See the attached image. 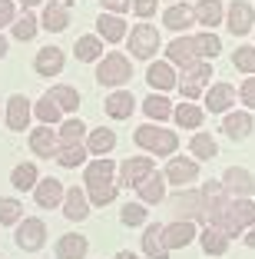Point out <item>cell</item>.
<instances>
[{
  "mask_svg": "<svg viewBox=\"0 0 255 259\" xmlns=\"http://www.w3.org/2000/svg\"><path fill=\"white\" fill-rule=\"evenodd\" d=\"M86 193L93 206H106L116 199V183H113V160H96L86 166Z\"/></svg>",
  "mask_w": 255,
  "mask_h": 259,
  "instance_id": "1",
  "label": "cell"
},
{
  "mask_svg": "<svg viewBox=\"0 0 255 259\" xmlns=\"http://www.w3.org/2000/svg\"><path fill=\"white\" fill-rule=\"evenodd\" d=\"M136 143L143 146V150H152L156 156H169V153H176V146H179V137H176L173 130L139 126L136 130Z\"/></svg>",
  "mask_w": 255,
  "mask_h": 259,
  "instance_id": "2",
  "label": "cell"
},
{
  "mask_svg": "<svg viewBox=\"0 0 255 259\" xmlns=\"http://www.w3.org/2000/svg\"><path fill=\"white\" fill-rule=\"evenodd\" d=\"M255 223V203L252 199H232L229 203V209H225V216H222V223H219V229H222L225 236H235L239 229H245V226H252Z\"/></svg>",
  "mask_w": 255,
  "mask_h": 259,
  "instance_id": "3",
  "label": "cell"
},
{
  "mask_svg": "<svg viewBox=\"0 0 255 259\" xmlns=\"http://www.w3.org/2000/svg\"><path fill=\"white\" fill-rule=\"evenodd\" d=\"M129 76H133V63L126 60L123 54H110L96 70V80L103 87H116V83H126Z\"/></svg>",
  "mask_w": 255,
  "mask_h": 259,
  "instance_id": "4",
  "label": "cell"
},
{
  "mask_svg": "<svg viewBox=\"0 0 255 259\" xmlns=\"http://www.w3.org/2000/svg\"><path fill=\"white\" fill-rule=\"evenodd\" d=\"M159 47V33L152 23H136L133 33H129V50H133V57H139V60H149L152 54H156Z\"/></svg>",
  "mask_w": 255,
  "mask_h": 259,
  "instance_id": "5",
  "label": "cell"
},
{
  "mask_svg": "<svg viewBox=\"0 0 255 259\" xmlns=\"http://www.w3.org/2000/svg\"><path fill=\"white\" fill-rule=\"evenodd\" d=\"M43 239H46V226H43V220H20V226H17V246L20 249H27V252H37L40 246H43Z\"/></svg>",
  "mask_w": 255,
  "mask_h": 259,
  "instance_id": "6",
  "label": "cell"
},
{
  "mask_svg": "<svg viewBox=\"0 0 255 259\" xmlns=\"http://www.w3.org/2000/svg\"><path fill=\"white\" fill-rule=\"evenodd\" d=\"M209 76H212V67L199 60L195 67H189V70H186V76H179V83H176V87H179V93H182V97L195 100L199 93H202V83L209 80Z\"/></svg>",
  "mask_w": 255,
  "mask_h": 259,
  "instance_id": "7",
  "label": "cell"
},
{
  "mask_svg": "<svg viewBox=\"0 0 255 259\" xmlns=\"http://www.w3.org/2000/svg\"><path fill=\"white\" fill-rule=\"evenodd\" d=\"M166 54H169V60H173V63H179L182 70L195 67V63L202 60V57H199V47H195V37H179V40H173V44L166 47Z\"/></svg>",
  "mask_w": 255,
  "mask_h": 259,
  "instance_id": "8",
  "label": "cell"
},
{
  "mask_svg": "<svg viewBox=\"0 0 255 259\" xmlns=\"http://www.w3.org/2000/svg\"><path fill=\"white\" fill-rule=\"evenodd\" d=\"M252 23H255V10L252 4H245V0H235L232 7H229V30L235 33V37H245L248 30H252Z\"/></svg>",
  "mask_w": 255,
  "mask_h": 259,
  "instance_id": "9",
  "label": "cell"
},
{
  "mask_svg": "<svg viewBox=\"0 0 255 259\" xmlns=\"http://www.w3.org/2000/svg\"><path fill=\"white\" fill-rule=\"evenodd\" d=\"M176 213H182V220H192V216H199V220L206 223V196L202 190H186L176 196Z\"/></svg>",
  "mask_w": 255,
  "mask_h": 259,
  "instance_id": "10",
  "label": "cell"
},
{
  "mask_svg": "<svg viewBox=\"0 0 255 259\" xmlns=\"http://www.w3.org/2000/svg\"><path fill=\"white\" fill-rule=\"evenodd\" d=\"M149 173H156L149 156H133V160H126V163L120 166V180H123L126 186H139Z\"/></svg>",
  "mask_w": 255,
  "mask_h": 259,
  "instance_id": "11",
  "label": "cell"
},
{
  "mask_svg": "<svg viewBox=\"0 0 255 259\" xmlns=\"http://www.w3.org/2000/svg\"><path fill=\"white\" fill-rule=\"evenodd\" d=\"M163 239L169 249H182V246H189L195 239V226L189 220H176L169 226H163Z\"/></svg>",
  "mask_w": 255,
  "mask_h": 259,
  "instance_id": "12",
  "label": "cell"
},
{
  "mask_svg": "<svg viewBox=\"0 0 255 259\" xmlns=\"http://www.w3.org/2000/svg\"><path fill=\"white\" fill-rule=\"evenodd\" d=\"M225 190L232 196H252L255 193V176L242 166H229L225 169Z\"/></svg>",
  "mask_w": 255,
  "mask_h": 259,
  "instance_id": "13",
  "label": "cell"
},
{
  "mask_svg": "<svg viewBox=\"0 0 255 259\" xmlns=\"http://www.w3.org/2000/svg\"><path fill=\"white\" fill-rule=\"evenodd\" d=\"M33 70L40 76H57L63 70V50L60 47H43L37 57H33Z\"/></svg>",
  "mask_w": 255,
  "mask_h": 259,
  "instance_id": "14",
  "label": "cell"
},
{
  "mask_svg": "<svg viewBox=\"0 0 255 259\" xmlns=\"http://www.w3.org/2000/svg\"><path fill=\"white\" fill-rule=\"evenodd\" d=\"M195 176H199V163H192V160H186V156H173L169 160V166H166V180L169 183H192Z\"/></svg>",
  "mask_w": 255,
  "mask_h": 259,
  "instance_id": "15",
  "label": "cell"
},
{
  "mask_svg": "<svg viewBox=\"0 0 255 259\" xmlns=\"http://www.w3.org/2000/svg\"><path fill=\"white\" fill-rule=\"evenodd\" d=\"M7 126L17 130V133L30 126V103H27V97H20V93L7 100Z\"/></svg>",
  "mask_w": 255,
  "mask_h": 259,
  "instance_id": "16",
  "label": "cell"
},
{
  "mask_svg": "<svg viewBox=\"0 0 255 259\" xmlns=\"http://www.w3.org/2000/svg\"><path fill=\"white\" fill-rule=\"evenodd\" d=\"M33 196H37V206H43V209H53V206L60 203L67 193H63V183H60V180L46 176V180H40V183H37Z\"/></svg>",
  "mask_w": 255,
  "mask_h": 259,
  "instance_id": "17",
  "label": "cell"
},
{
  "mask_svg": "<svg viewBox=\"0 0 255 259\" xmlns=\"http://www.w3.org/2000/svg\"><path fill=\"white\" fill-rule=\"evenodd\" d=\"M96 30H99V37H103V40L120 44V40L126 37V20H123V17H116V14H99Z\"/></svg>",
  "mask_w": 255,
  "mask_h": 259,
  "instance_id": "18",
  "label": "cell"
},
{
  "mask_svg": "<svg viewBox=\"0 0 255 259\" xmlns=\"http://www.w3.org/2000/svg\"><path fill=\"white\" fill-rule=\"evenodd\" d=\"M143 249L149 252L152 259H169V246H166V239H163V226H159V223H152L149 229H146L143 233Z\"/></svg>",
  "mask_w": 255,
  "mask_h": 259,
  "instance_id": "19",
  "label": "cell"
},
{
  "mask_svg": "<svg viewBox=\"0 0 255 259\" xmlns=\"http://www.w3.org/2000/svg\"><path fill=\"white\" fill-rule=\"evenodd\" d=\"M67 23H70V4H46L43 7V23L40 27L60 33V30H67Z\"/></svg>",
  "mask_w": 255,
  "mask_h": 259,
  "instance_id": "20",
  "label": "cell"
},
{
  "mask_svg": "<svg viewBox=\"0 0 255 259\" xmlns=\"http://www.w3.org/2000/svg\"><path fill=\"white\" fill-rule=\"evenodd\" d=\"M146 80H149V87H156V90H173V87L179 83V76L173 73V67H169V63H149Z\"/></svg>",
  "mask_w": 255,
  "mask_h": 259,
  "instance_id": "21",
  "label": "cell"
},
{
  "mask_svg": "<svg viewBox=\"0 0 255 259\" xmlns=\"http://www.w3.org/2000/svg\"><path fill=\"white\" fill-rule=\"evenodd\" d=\"M199 243H202V249L209 252V256H222V252L229 249V236H225L219 226H206L202 233H199Z\"/></svg>",
  "mask_w": 255,
  "mask_h": 259,
  "instance_id": "22",
  "label": "cell"
},
{
  "mask_svg": "<svg viewBox=\"0 0 255 259\" xmlns=\"http://www.w3.org/2000/svg\"><path fill=\"white\" fill-rule=\"evenodd\" d=\"M232 100H235V90L229 83H216L209 93H206V107L212 110V113H222V110L232 107Z\"/></svg>",
  "mask_w": 255,
  "mask_h": 259,
  "instance_id": "23",
  "label": "cell"
},
{
  "mask_svg": "<svg viewBox=\"0 0 255 259\" xmlns=\"http://www.w3.org/2000/svg\"><path fill=\"white\" fill-rule=\"evenodd\" d=\"M63 206H67V209H63V216H67V220H73V223H80V220H86V213H90V209H86V196H83V190H67V196H63Z\"/></svg>",
  "mask_w": 255,
  "mask_h": 259,
  "instance_id": "24",
  "label": "cell"
},
{
  "mask_svg": "<svg viewBox=\"0 0 255 259\" xmlns=\"http://www.w3.org/2000/svg\"><path fill=\"white\" fill-rule=\"evenodd\" d=\"M133 103L136 100L129 97V90H116V93H110V100H106V113H110L113 120H126V116L133 113Z\"/></svg>",
  "mask_w": 255,
  "mask_h": 259,
  "instance_id": "25",
  "label": "cell"
},
{
  "mask_svg": "<svg viewBox=\"0 0 255 259\" xmlns=\"http://www.w3.org/2000/svg\"><path fill=\"white\" fill-rule=\"evenodd\" d=\"M192 7H186V4H173V7L163 14V23L169 27V30H186L189 23H192Z\"/></svg>",
  "mask_w": 255,
  "mask_h": 259,
  "instance_id": "26",
  "label": "cell"
},
{
  "mask_svg": "<svg viewBox=\"0 0 255 259\" xmlns=\"http://www.w3.org/2000/svg\"><path fill=\"white\" fill-rule=\"evenodd\" d=\"M222 130H225V137H229V140H245L248 133H252V116H248V113H232V116H225Z\"/></svg>",
  "mask_w": 255,
  "mask_h": 259,
  "instance_id": "27",
  "label": "cell"
},
{
  "mask_svg": "<svg viewBox=\"0 0 255 259\" xmlns=\"http://www.w3.org/2000/svg\"><path fill=\"white\" fill-rule=\"evenodd\" d=\"M86 256V236H63L57 243V259H83Z\"/></svg>",
  "mask_w": 255,
  "mask_h": 259,
  "instance_id": "28",
  "label": "cell"
},
{
  "mask_svg": "<svg viewBox=\"0 0 255 259\" xmlns=\"http://www.w3.org/2000/svg\"><path fill=\"white\" fill-rule=\"evenodd\" d=\"M30 150L37 153V156H53L57 153V133L53 130H33L30 133Z\"/></svg>",
  "mask_w": 255,
  "mask_h": 259,
  "instance_id": "29",
  "label": "cell"
},
{
  "mask_svg": "<svg viewBox=\"0 0 255 259\" xmlns=\"http://www.w3.org/2000/svg\"><path fill=\"white\" fill-rule=\"evenodd\" d=\"M136 190H139V199H143V203H159V199L166 196V183H163L159 173H149Z\"/></svg>",
  "mask_w": 255,
  "mask_h": 259,
  "instance_id": "30",
  "label": "cell"
},
{
  "mask_svg": "<svg viewBox=\"0 0 255 259\" xmlns=\"http://www.w3.org/2000/svg\"><path fill=\"white\" fill-rule=\"evenodd\" d=\"M192 14H195L199 23L216 27V23H222V4H219V0H199V4L192 7Z\"/></svg>",
  "mask_w": 255,
  "mask_h": 259,
  "instance_id": "31",
  "label": "cell"
},
{
  "mask_svg": "<svg viewBox=\"0 0 255 259\" xmlns=\"http://www.w3.org/2000/svg\"><path fill=\"white\" fill-rule=\"evenodd\" d=\"M173 116L182 130H195V126H202V120H206V113L195 107V103H179V107L173 110Z\"/></svg>",
  "mask_w": 255,
  "mask_h": 259,
  "instance_id": "32",
  "label": "cell"
},
{
  "mask_svg": "<svg viewBox=\"0 0 255 259\" xmlns=\"http://www.w3.org/2000/svg\"><path fill=\"white\" fill-rule=\"evenodd\" d=\"M99 50H103V44H99V33H86V37L76 40V60H83V63L99 60Z\"/></svg>",
  "mask_w": 255,
  "mask_h": 259,
  "instance_id": "33",
  "label": "cell"
},
{
  "mask_svg": "<svg viewBox=\"0 0 255 259\" xmlns=\"http://www.w3.org/2000/svg\"><path fill=\"white\" fill-rule=\"evenodd\" d=\"M113 146H116V137H113V130H93L90 140H86V150L96 153V156H103V153H110Z\"/></svg>",
  "mask_w": 255,
  "mask_h": 259,
  "instance_id": "34",
  "label": "cell"
},
{
  "mask_svg": "<svg viewBox=\"0 0 255 259\" xmlns=\"http://www.w3.org/2000/svg\"><path fill=\"white\" fill-rule=\"evenodd\" d=\"M10 183H14L17 190H33V186L40 183L37 180V166H33V163H20V166L14 169V176H10Z\"/></svg>",
  "mask_w": 255,
  "mask_h": 259,
  "instance_id": "35",
  "label": "cell"
},
{
  "mask_svg": "<svg viewBox=\"0 0 255 259\" xmlns=\"http://www.w3.org/2000/svg\"><path fill=\"white\" fill-rule=\"evenodd\" d=\"M46 97H50L60 110H76V107H80V93H76L73 87H53Z\"/></svg>",
  "mask_w": 255,
  "mask_h": 259,
  "instance_id": "36",
  "label": "cell"
},
{
  "mask_svg": "<svg viewBox=\"0 0 255 259\" xmlns=\"http://www.w3.org/2000/svg\"><path fill=\"white\" fill-rule=\"evenodd\" d=\"M10 30H14L17 40H33V37H37V30H40V23H37V17H33V14H20V20L10 23Z\"/></svg>",
  "mask_w": 255,
  "mask_h": 259,
  "instance_id": "37",
  "label": "cell"
},
{
  "mask_svg": "<svg viewBox=\"0 0 255 259\" xmlns=\"http://www.w3.org/2000/svg\"><path fill=\"white\" fill-rule=\"evenodd\" d=\"M143 110H146L149 120H169V116H173V103H169L166 97H146Z\"/></svg>",
  "mask_w": 255,
  "mask_h": 259,
  "instance_id": "38",
  "label": "cell"
},
{
  "mask_svg": "<svg viewBox=\"0 0 255 259\" xmlns=\"http://www.w3.org/2000/svg\"><path fill=\"white\" fill-rule=\"evenodd\" d=\"M57 160H60V166H67V169L83 166V160H86V150H83L80 143H67L60 153H57Z\"/></svg>",
  "mask_w": 255,
  "mask_h": 259,
  "instance_id": "39",
  "label": "cell"
},
{
  "mask_svg": "<svg viewBox=\"0 0 255 259\" xmlns=\"http://www.w3.org/2000/svg\"><path fill=\"white\" fill-rule=\"evenodd\" d=\"M189 146H192V153L199 160H212V156H216V140H212L209 133H195Z\"/></svg>",
  "mask_w": 255,
  "mask_h": 259,
  "instance_id": "40",
  "label": "cell"
},
{
  "mask_svg": "<svg viewBox=\"0 0 255 259\" xmlns=\"http://www.w3.org/2000/svg\"><path fill=\"white\" fill-rule=\"evenodd\" d=\"M20 213H23V206L17 203V199H0V223H4V226H17V223H20Z\"/></svg>",
  "mask_w": 255,
  "mask_h": 259,
  "instance_id": "41",
  "label": "cell"
},
{
  "mask_svg": "<svg viewBox=\"0 0 255 259\" xmlns=\"http://www.w3.org/2000/svg\"><path fill=\"white\" fill-rule=\"evenodd\" d=\"M232 63L242 73H255V47H239L232 54Z\"/></svg>",
  "mask_w": 255,
  "mask_h": 259,
  "instance_id": "42",
  "label": "cell"
},
{
  "mask_svg": "<svg viewBox=\"0 0 255 259\" xmlns=\"http://www.w3.org/2000/svg\"><path fill=\"white\" fill-rule=\"evenodd\" d=\"M195 47H199V57H219L222 54V44H219L216 33H199V37H195Z\"/></svg>",
  "mask_w": 255,
  "mask_h": 259,
  "instance_id": "43",
  "label": "cell"
},
{
  "mask_svg": "<svg viewBox=\"0 0 255 259\" xmlns=\"http://www.w3.org/2000/svg\"><path fill=\"white\" fill-rule=\"evenodd\" d=\"M83 133H86V126H83L80 120H67V123L60 126V143H63V146H67V143H80Z\"/></svg>",
  "mask_w": 255,
  "mask_h": 259,
  "instance_id": "44",
  "label": "cell"
},
{
  "mask_svg": "<svg viewBox=\"0 0 255 259\" xmlns=\"http://www.w3.org/2000/svg\"><path fill=\"white\" fill-rule=\"evenodd\" d=\"M37 120L43 123V126H46V123H57V120H60V107H57L50 97H43L37 103Z\"/></svg>",
  "mask_w": 255,
  "mask_h": 259,
  "instance_id": "45",
  "label": "cell"
},
{
  "mask_svg": "<svg viewBox=\"0 0 255 259\" xmlns=\"http://www.w3.org/2000/svg\"><path fill=\"white\" fill-rule=\"evenodd\" d=\"M123 223H126V226H143V223H146L143 203H126V206H123Z\"/></svg>",
  "mask_w": 255,
  "mask_h": 259,
  "instance_id": "46",
  "label": "cell"
},
{
  "mask_svg": "<svg viewBox=\"0 0 255 259\" xmlns=\"http://www.w3.org/2000/svg\"><path fill=\"white\" fill-rule=\"evenodd\" d=\"M239 97H242V103H248V107L255 110V76H248L245 83H242V90H239Z\"/></svg>",
  "mask_w": 255,
  "mask_h": 259,
  "instance_id": "47",
  "label": "cell"
},
{
  "mask_svg": "<svg viewBox=\"0 0 255 259\" xmlns=\"http://www.w3.org/2000/svg\"><path fill=\"white\" fill-rule=\"evenodd\" d=\"M133 10H136V14H139V17L146 20V17H152V14H156V0H133Z\"/></svg>",
  "mask_w": 255,
  "mask_h": 259,
  "instance_id": "48",
  "label": "cell"
},
{
  "mask_svg": "<svg viewBox=\"0 0 255 259\" xmlns=\"http://www.w3.org/2000/svg\"><path fill=\"white\" fill-rule=\"evenodd\" d=\"M99 4L113 14H126V7H133V0H99Z\"/></svg>",
  "mask_w": 255,
  "mask_h": 259,
  "instance_id": "49",
  "label": "cell"
},
{
  "mask_svg": "<svg viewBox=\"0 0 255 259\" xmlns=\"http://www.w3.org/2000/svg\"><path fill=\"white\" fill-rule=\"evenodd\" d=\"M7 23H14V4L0 0V27H7Z\"/></svg>",
  "mask_w": 255,
  "mask_h": 259,
  "instance_id": "50",
  "label": "cell"
},
{
  "mask_svg": "<svg viewBox=\"0 0 255 259\" xmlns=\"http://www.w3.org/2000/svg\"><path fill=\"white\" fill-rule=\"evenodd\" d=\"M245 243H248V246H252V249H255V226L248 229V236H245Z\"/></svg>",
  "mask_w": 255,
  "mask_h": 259,
  "instance_id": "51",
  "label": "cell"
},
{
  "mask_svg": "<svg viewBox=\"0 0 255 259\" xmlns=\"http://www.w3.org/2000/svg\"><path fill=\"white\" fill-rule=\"evenodd\" d=\"M20 4H23V7H37L40 0H20Z\"/></svg>",
  "mask_w": 255,
  "mask_h": 259,
  "instance_id": "52",
  "label": "cell"
},
{
  "mask_svg": "<svg viewBox=\"0 0 255 259\" xmlns=\"http://www.w3.org/2000/svg\"><path fill=\"white\" fill-rule=\"evenodd\" d=\"M116 259H136V256H133V252H120V256H116Z\"/></svg>",
  "mask_w": 255,
  "mask_h": 259,
  "instance_id": "53",
  "label": "cell"
},
{
  "mask_svg": "<svg viewBox=\"0 0 255 259\" xmlns=\"http://www.w3.org/2000/svg\"><path fill=\"white\" fill-rule=\"evenodd\" d=\"M7 54V44H4V37H0V57Z\"/></svg>",
  "mask_w": 255,
  "mask_h": 259,
  "instance_id": "54",
  "label": "cell"
}]
</instances>
